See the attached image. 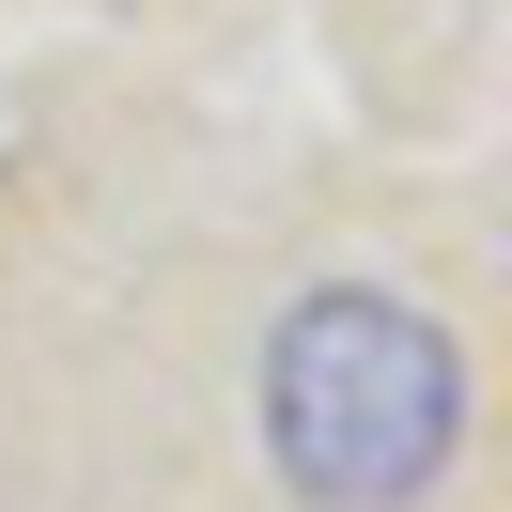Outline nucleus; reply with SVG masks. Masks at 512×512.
I'll return each instance as SVG.
<instances>
[{"label": "nucleus", "instance_id": "nucleus-1", "mask_svg": "<svg viewBox=\"0 0 512 512\" xmlns=\"http://www.w3.org/2000/svg\"><path fill=\"white\" fill-rule=\"evenodd\" d=\"M466 450V342L404 295H295L264 326V466L326 512H404Z\"/></svg>", "mask_w": 512, "mask_h": 512}]
</instances>
